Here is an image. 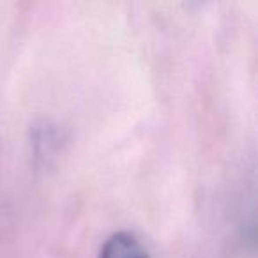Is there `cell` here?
<instances>
[{
    "instance_id": "obj_1",
    "label": "cell",
    "mask_w": 258,
    "mask_h": 258,
    "mask_svg": "<svg viewBox=\"0 0 258 258\" xmlns=\"http://www.w3.org/2000/svg\"><path fill=\"white\" fill-rule=\"evenodd\" d=\"M99 258H151V254L133 233L115 232L104 240Z\"/></svg>"
}]
</instances>
